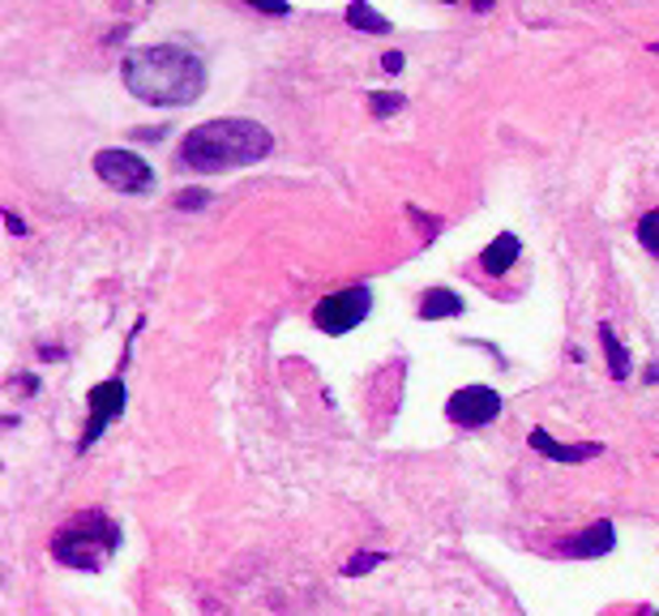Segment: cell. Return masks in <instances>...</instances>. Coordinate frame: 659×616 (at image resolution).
<instances>
[{
  "label": "cell",
  "mask_w": 659,
  "mask_h": 616,
  "mask_svg": "<svg viewBox=\"0 0 659 616\" xmlns=\"http://www.w3.org/2000/svg\"><path fill=\"white\" fill-rule=\"evenodd\" d=\"M120 78L124 90L150 108H189L206 94V64L180 43H154L129 52L120 64Z\"/></svg>",
  "instance_id": "cell-1"
},
{
  "label": "cell",
  "mask_w": 659,
  "mask_h": 616,
  "mask_svg": "<svg viewBox=\"0 0 659 616\" xmlns=\"http://www.w3.org/2000/svg\"><path fill=\"white\" fill-rule=\"evenodd\" d=\"M274 150V133L266 124L249 117H219L184 133L180 142V163L189 172H232V168H253Z\"/></svg>",
  "instance_id": "cell-2"
},
{
  "label": "cell",
  "mask_w": 659,
  "mask_h": 616,
  "mask_svg": "<svg viewBox=\"0 0 659 616\" xmlns=\"http://www.w3.org/2000/svg\"><path fill=\"white\" fill-rule=\"evenodd\" d=\"M120 548V527L108 509H82L52 535V557L69 569L99 574Z\"/></svg>",
  "instance_id": "cell-3"
},
{
  "label": "cell",
  "mask_w": 659,
  "mask_h": 616,
  "mask_svg": "<svg viewBox=\"0 0 659 616\" xmlns=\"http://www.w3.org/2000/svg\"><path fill=\"white\" fill-rule=\"evenodd\" d=\"M368 309H373V292H368V287H343V292L317 300L313 325H317L322 334H330V339H343V334H352V330L368 317Z\"/></svg>",
  "instance_id": "cell-4"
},
{
  "label": "cell",
  "mask_w": 659,
  "mask_h": 616,
  "mask_svg": "<svg viewBox=\"0 0 659 616\" xmlns=\"http://www.w3.org/2000/svg\"><path fill=\"white\" fill-rule=\"evenodd\" d=\"M94 176L103 180L108 189H116V193H138V198H146L154 189L150 163L138 159L133 150H99L94 154Z\"/></svg>",
  "instance_id": "cell-5"
},
{
  "label": "cell",
  "mask_w": 659,
  "mask_h": 616,
  "mask_svg": "<svg viewBox=\"0 0 659 616\" xmlns=\"http://www.w3.org/2000/svg\"><path fill=\"white\" fill-rule=\"evenodd\" d=\"M501 394L493 385H463L446 398V420L458 424V428H484L501 415Z\"/></svg>",
  "instance_id": "cell-6"
},
{
  "label": "cell",
  "mask_w": 659,
  "mask_h": 616,
  "mask_svg": "<svg viewBox=\"0 0 659 616\" xmlns=\"http://www.w3.org/2000/svg\"><path fill=\"white\" fill-rule=\"evenodd\" d=\"M124 403H129V390H124V382L120 377H108V382H99L94 390H90L87 398V428H82V437H78V450H90L94 441L103 437L112 424L120 420V411H124Z\"/></svg>",
  "instance_id": "cell-7"
},
{
  "label": "cell",
  "mask_w": 659,
  "mask_h": 616,
  "mask_svg": "<svg viewBox=\"0 0 659 616\" xmlns=\"http://www.w3.org/2000/svg\"><path fill=\"white\" fill-rule=\"evenodd\" d=\"M531 450L539 458H552V463H591L604 454V441H557L548 437L544 428H531Z\"/></svg>",
  "instance_id": "cell-8"
},
{
  "label": "cell",
  "mask_w": 659,
  "mask_h": 616,
  "mask_svg": "<svg viewBox=\"0 0 659 616\" xmlns=\"http://www.w3.org/2000/svg\"><path fill=\"white\" fill-rule=\"evenodd\" d=\"M612 548H617V527H612L608 518H599V523H591V527L582 531V535H574V539H566V544H561V557L596 561V557H608Z\"/></svg>",
  "instance_id": "cell-9"
},
{
  "label": "cell",
  "mask_w": 659,
  "mask_h": 616,
  "mask_svg": "<svg viewBox=\"0 0 659 616\" xmlns=\"http://www.w3.org/2000/svg\"><path fill=\"white\" fill-rule=\"evenodd\" d=\"M518 253H523V240H518L514 232H501L484 253H479V270L493 274V279H497V274H509L514 262H518Z\"/></svg>",
  "instance_id": "cell-10"
},
{
  "label": "cell",
  "mask_w": 659,
  "mask_h": 616,
  "mask_svg": "<svg viewBox=\"0 0 659 616\" xmlns=\"http://www.w3.org/2000/svg\"><path fill=\"white\" fill-rule=\"evenodd\" d=\"M419 317H424V322L463 317V295L446 292V287H433V292H424V295H419Z\"/></svg>",
  "instance_id": "cell-11"
},
{
  "label": "cell",
  "mask_w": 659,
  "mask_h": 616,
  "mask_svg": "<svg viewBox=\"0 0 659 616\" xmlns=\"http://www.w3.org/2000/svg\"><path fill=\"white\" fill-rule=\"evenodd\" d=\"M599 343H604V360H608V373L617 377V382H626L629 377V352H626V343L617 339V330L604 322L599 325Z\"/></svg>",
  "instance_id": "cell-12"
},
{
  "label": "cell",
  "mask_w": 659,
  "mask_h": 616,
  "mask_svg": "<svg viewBox=\"0 0 659 616\" xmlns=\"http://www.w3.org/2000/svg\"><path fill=\"white\" fill-rule=\"evenodd\" d=\"M343 22L352 30H368V34H389V18H382L368 0H352L347 13H343Z\"/></svg>",
  "instance_id": "cell-13"
},
{
  "label": "cell",
  "mask_w": 659,
  "mask_h": 616,
  "mask_svg": "<svg viewBox=\"0 0 659 616\" xmlns=\"http://www.w3.org/2000/svg\"><path fill=\"white\" fill-rule=\"evenodd\" d=\"M403 94H394V90H373L368 94V108H373V117H394V112H403Z\"/></svg>",
  "instance_id": "cell-14"
},
{
  "label": "cell",
  "mask_w": 659,
  "mask_h": 616,
  "mask_svg": "<svg viewBox=\"0 0 659 616\" xmlns=\"http://www.w3.org/2000/svg\"><path fill=\"white\" fill-rule=\"evenodd\" d=\"M638 240H642V249H647L651 257H659V210L638 219Z\"/></svg>",
  "instance_id": "cell-15"
},
{
  "label": "cell",
  "mask_w": 659,
  "mask_h": 616,
  "mask_svg": "<svg viewBox=\"0 0 659 616\" xmlns=\"http://www.w3.org/2000/svg\"><path fill=\"white\" fill-rule=\"evenodd\" d=\"M382 561H386V553H377V548H373V553H356V557L343 565V578H364V574L377 569Z\"/></svg>",
  "instance_id": "cell-16"
},
{
  "label": "cell",
  "mask_w": 659,
  "mask_h": 616,
  "mask_svg": "<svg viewBox=\"0 0 659 616\" xmlns=\"http://www.w3.org/2000/svg\"><path fill=\"white\" fill-rule=\"evenodd\" d=\"M172 205H176V210H184V214H193V210H206L210 193H206V189H184V193H176V198H172Z\"/></svg>",
  "instance_id": "cell-17"
},
{
  "label": "cell",
  "mask_w": 659,
  "mask_h": 616,
  "mask_svg": "<svg viewBox=\"0 0 659 616\" xmlns=\"http://www.w3.org/2000/svg\"><path fill=\"white\" fill-rule=\"evenodd\" d=\"M253 9H262V13H274V18H287L292 13V4L287 0H249Z\"/></svg>",
  "instance_id": "cell-18"
},
{
  "label": "cell",
  "mask_w": 659,
  "mask_h": 616,
  "mask_svg": "<svg viewBox=\"0 0 659 616\" xmlns=\"http://www.w3.org/2000/svg\"><path fill=\"white\" fill-rule=\"evenodd\" d=\"M382 69H386V73H403V52H386V57H382Z\"/></svg>",
  "instance_id": "cell-19"
},
{
  "label": "cell",
  "mask_w": 659,
  "mask_h": 616,
  "mask_svg": "<svg viewBox=\"0 0 659 616\" xmlns=\"http://www.w3.org/2000/svg\"><path fill=\"white\" fill-rule=\"evenodd\" d=\"M4 228H9L13 235H27V223H22L18 214H4Z\"/></svg>",
  "instance_id": "cell-20"
},
{
  "label": "cell",
  "mask_w": 659,
  "mask_h": 616,
  "mask_svg": "<svg viewBox=\"0 0 659 616\" xmlns=\"http://www.w3.org/2000/svg\"><path fill=\"white\" fill-rule=\"evenodd\" d=\"M133 138H142V142H159V138H163V129H138Z\"/></svg>",
  "instance_id": "cell-21"
},
{
  "label": "cell",
  "mask_w": 659,
  "mask_h": 616,
  "mask_svg": "<svg viewBox=\"0 0 659 616\" xmlns=\"http://www.w3.org/2000/svg\"><path fill=\"white\" fill-rule=\"evenodd\" d=\"M446 4H458V0H446ZM476 9H493V0H472Z\"/></svg>",
  "instance_id": "cell-22"
},
{
  "label": "cell",
  "mask_w": 659,
  "mask_h": 616,
  "mask_svg": "<svg viewBox=\"0 0 659 616\" xmlns=\"http://www.w3.org/2000/svg\"><path fill=\"white\" fill-rule=\"evenodd\" d=\"M647 382H659V360L651 364V368H647Z\"/></svg>",
  "instance_id": "cell-23"
},
{
  "label": "cell",
  "mask_w": 659,
  "mask_h": 616,
  "mask_svg": "<svg viewBox=\"0 0 659 616\" xmlns=\"http://www.w3.org/2000/svg\"><path fill=\"white\" fill-rule=\"evenodd\" d=\"M633 616H659V608H638Z\"/></svg>",
  "instance_id": "cell-24"
},
{
  "label": "cell",
  "mask_w": 659,
  "mask_h": 616,
  "mask_svg": "<svg viewBox=\"0 0 659 616\" xmlns=\"http://www.w3.org/2000/svg\"><path fill=\"white\" fill-rule=\"evenodd\" d=\"M651 52H656V57H659V43H651Z\"/></svg>",
  "instance_id": "cell-25"
}]
</instances>
